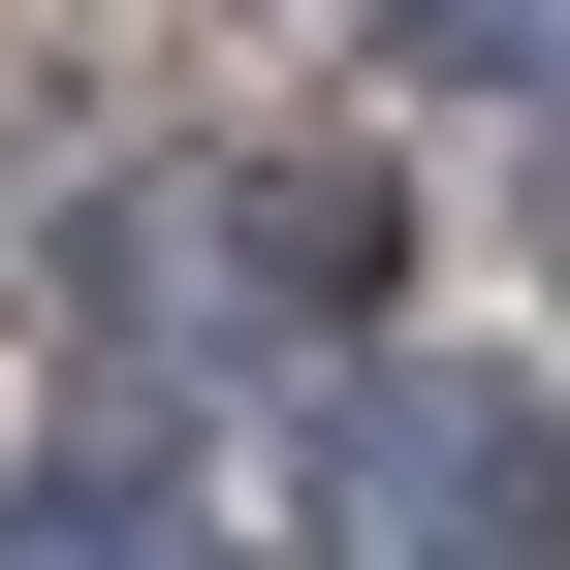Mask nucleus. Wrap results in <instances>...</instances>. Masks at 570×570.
I'll return each mask as SVG.
<instances>
[{"label": "nucleus", "instance_id": "obj_1", "mask_svg": "<svg viewBox=\"0 0 570 570\" xmlns=\"http://www.w3.org/2000/svg\"><path fill=\"white\" fill-rule=\"evenodd\" d=\"M32 570H223L190 475H32Z\"/></svg>", "mask_w": 570, "mask_h": 570}, {"label": "nucleus", "instance_id": "obj_2", "mask_svg": "<svg viewBox=\"0 0 570 570\" xmlns=\"http://www.w3.org/2000/svg\"><path fill=\"white\" fill-rule=\"evenodd\" d=\"M475 63H570V0H475Z\"/></svg>", "mask_w": 570, "mask_h": 570}]
</instances>
